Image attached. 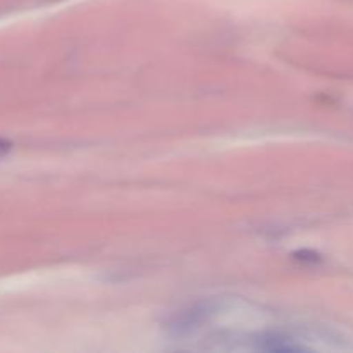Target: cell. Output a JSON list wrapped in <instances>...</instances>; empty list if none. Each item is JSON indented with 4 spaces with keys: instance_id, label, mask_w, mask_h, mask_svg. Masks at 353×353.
I'll list each match as a JSON object with an SVG mask.
<instances>
[{
    "instance_id": "6da1fadb",
    "label": "cell",
    "mask_w": 353,
    "mask_h": 353,
    "mask_svg": "<svg viewBox=\"0 0 353 353\" xmlns=\"http://www.w3.org/2000/svg\"><path fill=\"white\" fill-rule=\"evenodd\" d=\"M10 150V141H7L6 138H0V159Z\"/></svg>"
}]
</instances>
